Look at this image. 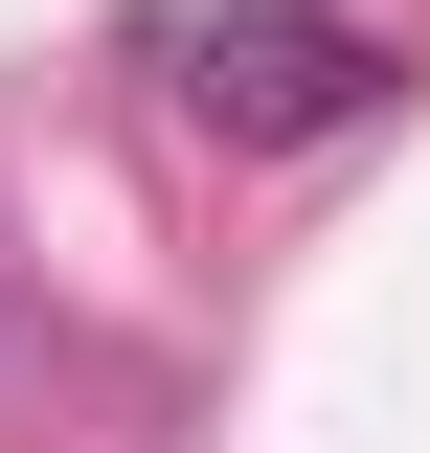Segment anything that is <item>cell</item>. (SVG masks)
<instances>
[{
    "label": "cell",
    "mask_w": 430,
    "mask_h": 453,
    "mask_svg": "<svg viewBox=\"0 0 430 453\" xmlns=\"http://www.w3.org/2000/svg\"><path fill=\"white\" fill-rule=\"evenodd\" d=\"M181 91H204V136L295 159V136H363V113L408 91V46H385L363 0H204V23H181Z\"/></svg>",
    "instance_id": "6da1fadb"
}]
</instances>
